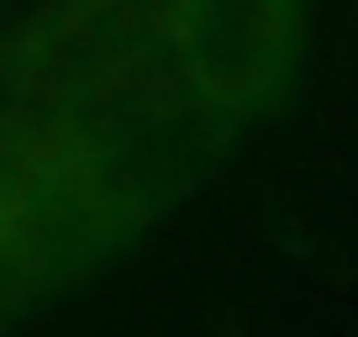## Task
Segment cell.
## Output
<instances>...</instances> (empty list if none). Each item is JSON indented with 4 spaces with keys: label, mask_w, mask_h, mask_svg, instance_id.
I'll list each match as a JSON object with an SVG mask.
<instances>
[{
    "label": "cell",
    "mask_w": 358,
    "mask_h": 337,
    "mask_svg": "<svg viewBox=\"0 0 358 337\" xmlns=\"http://www.w3.org/2000/svg\"><path fill=\"white\" fill-rule=\"evenodd\" d=\"M311 0H43L0 48V201L53 285L169 216L290 95Z\"/></svg>",
    "instance_id": "cell-1"
}]
</instances>
